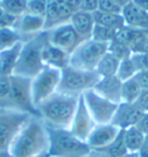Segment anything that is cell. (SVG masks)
I'll return each mask as SVG.
<instances>
[{
	"mask_svg": "<svg viewBox=\"0 0 148 157\" xmlns=\"http://www.w3.org/2000/svg\"><path fill=\"white\" fill-rule=\"evenodd\" d=\"M95 126H96V124H95L94 119L92 118L89 111L86 108V104H84L82 95H81L79 97L78 108H76V111L74 113L72 124L69 126V131L73 135L80 139L81 141L86 142L89 134L92 133Z\"/></svg>",
	"mask_w": 148,
	"mask_h": 157,
	"instance_id": "cell-12",
	"label": "cell"
},
{
	"mask_svg": "<svg viewBox=\"0 0 148 157\" xmlns=\"http://www.w3.org/2000/svg\"><path fill=\"white\" fill-rule=\"evenodd\" d=\"M122 87H123V82L115 75V76H108V78H101L93 89L105 99L112 103L120 104L122 103Z\"/></svg>",
	"mask_w": 148,
	"mask_h": 157,
	"instance_id": "cell-17",
	"label": "cell"
},
{
	"mask_svg": "<svg viewBox=\"0 0 148 157\" xmlns=\"http://www.w3.org/2000/svg\"><path fill=\"white\" fill-rule=\"evenodd\" d=\"M116 1H117V2H118L119 5H120L122 7H123V6H125L126 4H128V2H131L132 0H116Z\"/></svg>",
	"mask_w": 148,
	"mask_h": 157,
	"instance_id": "cell-45",
	"label": "cell"
},
{
	"mask_svg": "<svg viewBox=\"0 0 148 157\" xmlns=\"http://www.w3.org/2000/svg\"><path fill=\"white\" fill-rule=\"evenodd\" d=\"M99 8V0H84L80 10H84L87 13H94Z\"/></svg>",
	"mask_w": 148,
	"mask_h": 157,
	"instance_id": "cell-37",
	"label": "cell"
},
{
	"mask_svg": "<svg viewBox=\"0 0 148 157\" xmlns=\"http://www.w3.org/2000/svg\"><path fill=\"white\" fill-rule=\"evenodd\" d=\"M69 23L72 25V27L84 40L92 38V33L95 25L94 16L92 13H87L84 10H76L71 16Z\"/></svg>",
	"mask_w": 148,
	"mask_h": 157,
	"instance_id": "cell-19",
	"label": "cell"
},
{
	"mask_svg": "<svg viewBox=\"0 0 148 157\" xmlns=\"http://www.w3.org/2000/svg\"><path fill=\"white\" fill-rule=\"evenodd\" d=\"M27 1L28 0H0V8L7 14L19 17L27 12Z\"/></svg>",
	"mask_w": 148,
	"mask_h": 157,
	"instance_id": "cell-27",
	"label": "cell"
},
{
	"mask_svg": "<svg viewBox=\"0 0 148 157\" xmlns=\"http://www.w3.org/2000/svg\"><path fill=\"white\" fill-rule=\"evenodd\" d=\"M116 34H117V30L110 29V28H107L103 25H95L93 33H92V39L99 42V43L109 44L116 38Z\"/></svg>",
	"mask_w": 148,
	"mask_h": 157,
	"instance_id": "cell-29",
	"label": "cell"
},
{
	"mask_svg": "<svg viewBox=\"0 0 148 157\" xmlns=\"http://www.w3.org/2000/svg\"><path fill=\"white\" fill-rule=\"evenodd\" d=\"M134 104L142 112H148V89L141 91V94L139 95V97L137 98V101L134 102Z\"/></svg>",
	"mask_w": 148,
	"mask_h": 157,
	"instance_id": "cell-35",
	"label": "cell"
},
{
	"mask_svg": "<svg viewBox=\"0 0 148 157\" xmlns=\"http://www.w3.org/2000/svg\"><path fill=\"white\" fill-rule=\"evenodd\" d=\"M73 12L69 10L66 0H46V13L44 16V31L67 23Z\"/></svg>",
	"mask_w": 148,
	"mask_h": 157,
	"instance_id": "cell-13",
	"label": "cell"
},
{
	"mask_svg": "<svg viewBox=\"0 0 148 157\" xmlns=\"http://www.w3.org/2000/svg\"><path fill=\"white\" fill-rule=\"evenodd\" d=\"M82 157H108V156L104 152L99 151V150H90V151L87 152Z\"/></svg>",
	"mask_w": 148,
	"mask_h": 157,
	"instance_id": "cell-42",
	"label": "cell"
},
{
	"mask_svg": "<svg viewBox=\"0 0 148 157\" xmlns=\"http://www.w3.org/2000/svg\"><path fill=\"white\" fill-rule=\"evenodd\" d=\"M31 117L28 113L0 108V151H8L18 133Z\"/></svg>",
	"mask_w": 148,
	"mask_h": 157,
	"instance_id": "cell-9",
	"label": "cell"
},
{
	"mask_svg": "<svg viewBox=\"0 0 148 157\" xmlns=\"http://www.w3.org/2000/svg\"><path fill=\"white\" fill-rule=\"evenodd\" d=\"M99 151L104 152L108 157H122L126 152H128L126 146H125V142H124L123 129L116 140H114L109 146H107L103 149H99Z\"/></svg>",
	"mask_w": 148,
	"mask_h": 157,
	"instance_id": "cell-28",
	"label": "cell"
},
{
	"mask_svg": "<svg viewBox=\"0 0 148 157\" xmlns=\"http://www.w3.org/2000/svg\"><path fill=\"white\" fill-rule=\"evenodd\" d=\"M108 52H110L112 56H115L119 60H124V59L126 58H130L131 54H132V51L130 50L127 45L123 44L122 42H119L117 39H114L111 43H109Z\"/></svg>",
	"mask_w": 148,
	"mask_h": 157,
	"instance_id": "cell-31",
	"label": "cell"
},
{
	"mask_svg": "<svg viewBox=\"0 0 148 157\" xmlns=\"http://www.w3.org/2000/svg\"><path fill=\"white\" fill-rule=\"evenodd\" d=\"M46 35H48V42L50 44L64 51L67 54L72 53L84 42V39L80 37V35L75 31L69 22L48 30Z\"/></svg>",
	"mask_w": 148,
	"mask_h": 157,
	"instance_id": "cell-11",
	"label": "cell"
},
{
	"mask_svg": "<svg viewBox=\"0 0 148 157\" xmlns=\"http://www.w3.org/2000/svg\"><path fill=\"white\" fill-rule=\"evenodd\" d=\"M122 157H140V156H139V152H126Z\"/></svg>",
	"mask_w": 148,
	"mask_h": 157,
	"instance_id": "cell-44",
	"label": "cell"
},
{
	"mask_svg": "<svg viewBox=\"0 0 148 157\" xmlns=\"http://www.w3.org/2000/svg\"><path fill=\"white\" fill-rule=\"evenodd\" d=\"M10 91L4 99L0 101V108L37 116V110L31 98V78L19 75H10Z\"/></svg>",
	"mask_w": 148,
	"mask_h": 157,
	"instance_id": "cell-4",
	"label": "cell"
},
{
	"mask_svg": "<svg viewBox=\"0 0 148 157\" xmlns=\"http://www.w3.org/2000/svg\"><path fill=\"white\" fill-rule=\"evenodd\" d=\"M48 43L46 31L36 35L22 43L19 60L13 75L27 78H34L45 66L43 64V50Z\"/></svg>",
	"mask_w": 148,
	"mask_h": 157,
	"instance_id": "cell-3",
	"label": "cell"
},
{
	"mask_svg": "<svg viewBox=\"0 0 148 157\" xmlns=\"http://www.w3.org/2000/svg\"><path fill=\"white\" fill-rule=\"evenodd\" d=\"M123 137L128 152H139L145 146L146 136L135 126L123 129Z\"/></svg>",
	"mask_w": 148,
	"mask_h": 157,
	"instance_id": "cell-22",
	"label": "cell"
},
{
	"mask_svg": "<svg viewBox=\"0 0 148 157\" xmlns=\"http://www.w3.org/2000/svg\"><path fill=\"white\" fill-rule=\"evenodd\" d=\"M122 129L114 124L96 125L87 139V144L92 150H99L109 146L114 140L117 139Z\"/></svg>",
	"mask_w": 148,
	"mask_h": 157,
	"instance_id": "cell-14",
	"label": "cell"
},
{
	"mask_svg": "<svg viewBox=\"0 0 148 157\" xmlns=\"http://www.w3.org/2000/svg\"><path fill=\"white\" fill-rule=\"evenodd\" d=\"M142 89L134 78L123 82L122 87V103H134L141 94Z\"/></svg>",
	"mask_w": 148,
	"mask_h": 157,
	"instance_id": "cell-26",
	"label": "cell"
},
{
	"mask_svg": "<svg viewBox=\"0 0 148 157\" xmlns=\"http://www.w3.org/2000/svg\"><path fill=\"white\" fill-rule=\"evenodd\" d=\"M135 127L138 128L145 136H147L148 135V112H143V114L141 116V118H140V120H139L138 124L135 125Z\"/></svg>",
	"mask_w": 148,
	"mask_h": 157,
	"instance_id": "cell-38",
	"label": "cell"
},
{
	"mask_svg": "<svg viewBox=\"0 0 148 157\" xmlns=\"http://www.w3.org/2000/svg\"><path fill=\"white\" fill-rule=\"evenodd\" d=\"M50 157H56V156H51V155H50Z\"/></svg>",
	"mask_w": 148,
	"mask_h": 157,
	"instance_id": "cell-49",
	"label": "cell"
},
{
	"mask_svg": "<svg viewBox=\"0 0 148 157\" xmlns=\"http://www.w3.org/2000/svg\"><path fill=\"white\" fill-rule=\"evenodd\" d=\"M145 144H146V146H148V135L146 136V140H145Z\"/></svg>",
	"mask_w": 148,
	"mask_h": 157,
	"instance_id": "cell-48",
	"label": "cell"
},
{
	"mask_svg": "<svg viewBox=\"0 0 148 157\" xmlns=\"http://www.w3.org/2000/svg\"><path fill=\"white\" fill-rule=\"evenodd\" d=\"M82 2H84V0H66V4L73 13L76 10H80Z\"/></svg>",
	"mask_w": 148,
	"mask_h": 157,
	"instance_id": "cell-40",
	"label": "cell"
},
{
	"mask_svg": "<svg viewBox=\"0 0 148 157\" xmlns=\"http://www.w3.org/2000/svg\"><path fill=\"white\" fill-rule=\"evenodd\" d=\"M8 151L13 157H34L49 152V132L38 116H31L18 133Z\"/></svg>",
	"mask_w": 148,
	"mask_h": 157,
	"instance_id": "cell-1",
	"label": "cell"
},
{
	"mask_svg": "<svg viewBox=\"0 0 148 157\" xmlns=\"http://www.w3.org/2000/svg\"><path fill=\"white\" fill-rule=\"evenodd\" d=\"M134 78L137 80V82L139 83V86L141 87L142 90L148 89V71H142L135 74Z\"/></svg>",
	"mask_w": 148,
	"mask_h": 157,
	"instance_id": "cell-39",
	"label": "cell"
},
{
	"mask_svg": "<svg viewBox=\"0 0 148 157\" xmlns=\"http://www.w3.org/2000/svg\"><path fill=\"white\" fill-rule=\"evenodd\" d=\"M108 46L107 43L86 39L69 54L68 66L82 71H95L99 60L108 52Z\"/></svg>",
	"mask_w": 148,
	"mask_h": 157,
	"instance_id": "cell-7",
	"label": "cell"
},
{
	"mask_svg": "<svg viewBox=\"0 0 148 157\" xmlns=\"http://www.w3.org/2000/svg\"><path fill=\"white\" fill-rule=\"evenodd\" d=\"M14 28L18 30L22 37V40L25 42L44 31V17L25 12V14L16 19Z\"/></svg>",
	"mask_w": 148,
	"mask_h": 157,
	"instance_id": "cell-15",
	"label": "cell"
},
{
	"mask_svg": "<svg viewBox=\"0 0 148 157\" xmlns=\"http://www.w3.org/2000/svg\"><path fill=\"white\" fill-rule=\"evenodd\" d=\"M142 114L143 112L134 103H120L111 124L116 125L120 129H126L135 126Z\"/></svg>",
	"mask_w": 148,
	"mask_h": 157,
	"instance_id": "cell-16",
	"label": "cell"
},
{
	"mask_svg": "<svg viewBox=\"0 0 148 157\" xmlns=\"http://www.w3.org/2000/svg\"><path fill=\"white\" fill-rule=\"evenodd\" d=\"M120 60L117 59L115 56L107 52L104 54L99 63L96 66V72L99 75V78H108V76H115L118 71V66Z\"/></svg>",
	"mask_w": 148,
	"mask_h": 157,
	"instance_id": "cell-24",
	"label": "cell"
},
{
	"mask_svg": "<svg viewBox=\"0 0 148 157\" xmlns=\"http://www.w3.org/2000/svg\"><path fill=\"white\" fill-rule=\"evenodd\" d=\"M86 108L89 111L96 125L112 123L115 113L119 104L112 103L104 97L99 96L94 89L87 90L82 95Z\"/></svg>",
	"mask_w": 148,
	"mask_h": 157,
	"instance_id": "cell-10",
	"label": "cell"
},
{
	"mask_svg": "<svg viewBox=\"0 0 148 157\" xmlns=\"http://www.w3.org/2000/svg\"><path fill=\"white\" fill-rule=\"evenodd\" d=\"M42 57H43V64L48 67H53V68L63 71L68 66L69 54L65 53L64 51L52 46L49 42L44 46Z\"/></svg>",
	"mask_w": 148,
	"mask_h": 157,
	"instance_id": "cell-20",
	"label": "cell"
},
{
	"mask_svg": "<svg viewBox=\"0 0 148 157\" xmlns=\"http://www.w3.org/2000/svg\"><path fill=\"white\" fill-rule=\"evenodd\" d=\"M132 2L148 13V0H132Z\"/></svg>",
	"mask_w": 148,
	"mask_h": 157,
	"instance_id": "cell-41",
	"label": "cell"
},
{
	"mask_svg": "<svg viewBox=\"0 0 148 157\" xmlns=\"http://www.w3.org/2000/svg\"><path fill=\"white\" fill-rule=\"evenodd\" d=\"M21 42H23L22 37L14 27L0 28V51L10 49Z\"/></svg>",
	"mask_w": 148,
	"mask_h": 157,
	"instance_id": "cell-25",
	"label": "cell"
},
{
	"mask_svg": "<svg viewBox=\"0 0 148 157\" xmlns=\"http://www.w3.org/2000/svg\"><path fill=\"white\" fill-rule=\"evenodd\" d=\"M78 102L79 97L57 91L37 106V116L48 127L69 129Z\"/></svg>",
	"mask_w": 148,
	"mask_h": 157,
	"instance_id": "cell-2",
	"label": "cell"
},
{
	"mask_svg": "<svg viewBox=\"0 0 148 157\" xmlns=\"http://www.w3.org/2000/svg\"><path fill=\"white\" fill-rule=\"evenodd\" d=\"M135 74H137V69H135L133 63H132V60H131V57L124 59V60H120L116 76H117L122 82H125V81H127L130 78H134Z\"/></svg>",
	"mask_w": 148,
	"mask_h": 157,
	"instance_id": "cell-30",
	"label": "cell"
},
{
	"mask_svg": "<svg viewBox=\"0 0 148 157\" xmlns=\"http://www.w3.org/2000/svg\"><path fill=\"white\" fill-rule=\"evenodd\" d=\"M10 76H0V101L7 96L10 87Z\"/></svg>",
	"mask_w": 148,
	"mask_h": 157,
	"instance_id": "cell-36",
	"label": "cell"
},
{
	"mask_svg": "<svg viewBox=\"0 0 148 157\" xmlns=\"http://www.w3.org/2000/svg\"><path fill=\"white\" fill-rule=\"evenodd\" d=\"M61 71L45 66L34 78H31V98L35 108L58 91Z\"/></svg>",
	"mask_w": 148,
	"mask_h": 157,
	"instance_id": "cell-8",
	"label": "cell"
},
{
	"mask_svg": "<svg viewBox=\"0 0 148 157\" xmlns=\"http://www.w3.org/2000/svg\"><path fill=\"white\" fill-rule=\"evenodd\" d=\"M34 157H50V154L49 152H43V154H40V155L34 156Z\"/></svg>",
	"mask_w": 148,
	"mask_h": 157,
	"instance_id": "cell-47",
	"label": "cell"
},
{
	"mask_svg": "<svg viewBox=\"0 0 148 157\" xmlns=\"http://www.w3.org/2000/svg\"><path fill=\"white\" fill-rule=\"evenodd\" d=\"M139 156L140 157H148V146H143L142 148H141V150L139 151Z\"/></svg>",
	"mask_w": 148,
	"mask_h": 157,
	"instance_id": "cell-43",
	"label": "cell"
},
{
	"mask_svg": "<svg viewBox=\"0 0 148 157\" xmlns=\"http://www.w3.org/2000/svg\"><path fill=\"white\" fill-rule=\"evenodd\" d=\"M93 16H94L95 25H103V27L117 30V31L125 27V22H124L122 14L103 13V12L96 10V12L93 13Z\"/></svg>",
	"mask_w": 148,
	"mask_h": 157,
	"instance_id": "cell-23",
	"label": "cell"
},
{
	"mask_svg": "<svg viewBox=\"0 0 148 157\" xmlns=\"http://www.w3.org/2000/svg\"><path fill=\"white\" fill-rule=\"evenodd\" d=\"M131 60L133 63L134 67L137 69V73L148 71V54L143 52H137L131 54Z\"/></svg>",
	"mask_w": 148,
	"mask_h": 157,
	"instance_id": "cell-34",
	"label": "cell"
},
{
	"mask_svg": "<svg viewBox=\"0 0 148 157\" xmlns=\"http://www.w3.org/2000/svg\"><path fill=\"white\" fill-rule=\"evenodd\" d=\"M21 42L15 46L7 50L0 51V76H10L13 75L16 63L19 60V56L22 48Z\"/></svg>",
	"mask_w": 148,
	"mask_h": 157,
	"instance_id": "cell-21",
	"label": "cell"
},
{
	"mask_svg": "<svg viewBox=\"0 0 148 157\" xmlns=\"http://www.w3.org/2000/svg\"><path fill=\"white\" fill-rule=\"evenodd\" d=\"M99 75L96 71H82L67 66L61 71L58 93L80 97L99 82Z\"/></svg>",
	"mask_w": 148,
	"mask_h": 157,
	"instance_id": "cell-6",
	"label": "cell"
},
{
	"mask_svg": "<svg viewBox=\"0 0 148 157\" xmlns=\"http://www.w3.org/2000/svg\"><path fill=\"white\" fill-rule=\"evenodd\" d=\"M122 10H123V7L119 5L116 0H99L97 10H99V12L122 14Z\"/></svg>",
	"mask_w": 148,
	"mask_h": 157,
	"instance_id": "cell-33",
	"label": "cell"
},
{
	"mask_svg": "<svg viewBox=\"0 0 148 157\" xmlns=\"http://www.w3.org/2000/svg\"><path fill=\"white\" fill-rule=\"evenodd\" d=\"M48 127V126H46ZM49 154L56 157H82L92 149L73 135L69 129L48 127Z\"/></svg>",
	"mask_w": 148,
	"mask_h": 157,
	"instance_id": "cell-5",
	"label": "cell"
},
{
	"mask_svg": "<svg viewBox=\"0 0 148 157\" xmlns=\"http://www.w3.org/2000/svg\"><path fill=\"white\" fill-rule=\"evenodd\" d=\"M0 157H13L10 151H0Z\"/></svg>",
	"mask_w": 148,
	"mask_h": 157,
	"instance_id": "cell-46",
	"label": "cell"
},
{
	"mask_svg": "<svg viewBox=\"0 0 148 157\" xmlns=\"http://www.w3.org/2000/svg\"><path fill=\"white\" fill-rule=\"evenodd\" d=\"M122 16L125 22V27L148 31V13L139 8L132 1L123 6Z\"/></svg>",
	"mask_w": 148,
	"mask_h": 157,
	"instance_id": "cell-18",
	"label": "cell"
},
{
	"mask_svg": "<svg viewBox=\"0 0 148 157\" xmlns=\"http://www.w3.org/2000/svg\"><path fill=\"white\" fill-rule=\"evenodd\" d=\"M27 13L44 17L46 13V0H28Z\"/></svg>",
	"mask_w": 148,
	"mask_h": 157,
	"instance_id": "cell-32",
	"label": "cell"
}]
</instances>
